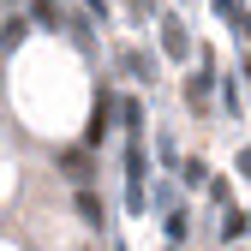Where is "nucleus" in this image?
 Masks as SVG:
<instances>
[{"label":"nucleus","instance_id":"f257e3e1","mask_svg":"<svg viewBox=\"0 0 251 251\" xmlns=\"http://www.w3.org/2000/svg\"><path fill=\"white\" fill-rule=\"evenodd\" d=\"M144 203H150V155H144V144L132 138V144H126V209L144 215Z\"/></svg>","mask_w":251,"mask_h":251},{"label":"nucleus","instance_id":"f03ea898","mask_svg":"<svg viewBox=\"0 0 251 251\" xmlns=\"http://www.w3.org/2000/svg\"><path fill=\"white\" fill-rule=\"evenodd\" d=\"M162 54H168V60H185V54H192V42H185V24H179V18H162Z\"/></svg>","mask_w":251,"mask_h":251},{"label":"nucleus","instance_id":"7ed1b4c3","mask_svg":"<svg viewBox=\"0 0 251 251\" xmlns=\"http://www.w3.org/2000/svg\"><path fill=\"white\" fill-rule=\"evenodd\" d=\"M120 66H126V78H144V84L155 78V60H150L144 48H126V54H120Z\"/></svg>","mask_w":251,"mask_h":251},{"label":"nucleus","instance_id":"20e7f679","mask_svg":"<svg viewBox=\"0 0 251 251\" xmlns=\"http://www.w3.org/2000/svg\"><path fill=\"white\" fill-rule=\"evenodd\" d=\"M60 168L72 174V185H90V150H66V155H60Z\"/></svg>","mask_w":251,"mask_h":251},{"label":"nucleus","instance_id":"39448f33","mask_svg":"<svg viewBox=\"0 0 251 251\" xmlns=\"http://www.w3.org/2000/svg\"><path fill=\"white\" fill-rule=\"evenodd\" d=\"M78 215H84L90 227H102V198L90 192V185H78Z\"/></svg>","mask_w":251,"mask_h":251},{"label":"nucleus","instance_id":"423d86ee","mask_svg":"<svg viewBox=\"0 0 251 251\" xmlns=\"http://www.w3.org/2000/svg\"><path fill=\"white\" fill-rule=\"evenodd\" d=\"M209 90H215V72L209 66H198V78H185V96H192V102H203Z\"/></svg>","mask_w":251,"mask_h":251},{"label":"nucleus","instance_id":"0eeeda50","mask_svg":"<svg viewBox=\"0 0 251 251\" xmlns=\"http://www.w3.org/2000/svg\"><path fill=\"white\" fill-rule=\"evenodd\" d=\"M120 126L138 138V126H144V102H132V96H126V102H120Z\"/></svg>","mask_w":251,"mask_h":251},{"label":"nucleus","instance_id":"6e6552de","mask_svg":"<svg viewBox=\"0 0 251 251\" xmlns=\"http://www.w3.org/2000/svg\"><path fill=\"white\" fill-rule=\"evenodd\" d=\"M245 227H251V215H245V209H227V215H222V239H239Z\"/></svg>","mask_w":251,"mask_h":251},{"label":"nucleus","instance_id":"1a4fd4ad","mask_svg":"<svg viewBox=\"0 0 251 251\" xmlns=\"http://www.w3.org/2000/svg\"><path fill=\"white\" fill-rule=\"evenodd\" d=\"M24 30H30V24H6V36H0V54H12V48L24 42Z\"/></svg>","mask_w":251,"mask_h":251},{"label":"nucleus","instance_id":"9d476101","mask_svg":"<svg viewBox=\"0 0 251 251\" xmlns=\"http://www.w3.org/2000/svg\"><path fill=\"white\" fill-rule=\"evenodd\" d=\"M203 174H209L203 162H185V168H179V179H185V185H203Z\"/></svg>","mask_w":251,"mask_h":251},{"label":"nucleus","instance_id":"9b49d317","mask_svg":"<svg viewBox=\"0 0 251 251\" xmlns=\"http://www.w3.org/2000/svg\"><path fill=\"white\" fill-rule=\"evenodd\" d=\"M239 174H245V179H251V150H239Z\"/></svg>","mask_w":251,"mask_h":251},{"label":"nucleus","instance_id":"f8f14e48","mask_svg":"<svg viewBox=\"0 0 251 251\" xmlns=\"http://www.w3.org/2000/svg\"><path fill=\"white\" fill-rule=\"evenodd\" d=\"M84 6H90V12H96V18H102V12H108V0H84Z\"/></svg>","mask_w":251,"mask_h":251}]
</instances>
